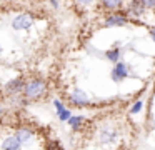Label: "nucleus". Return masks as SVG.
Here are the masks:
<instances>
[{
  "mask_svg": "<svg viewBox=\"0 0 155 150\" xmlns=\"http://www.w3.org/2000/svg\"><path fill=\"white\" fill-rule=\"evenodd\" d=\"M145 5L147 8H155V0H145Z\"/></svg>",
  "mask_w": 155,
  "mask_h": 150,
  "instance_id": "obj_17",
  "label": "nucleus"
},
{
  "mask_svg": "<svg viewBox=\"0 0 155 150\" xmlns=\"http://www.w3.org/2000/svg\"><path fill=\"white\" fill-rule=\"evenodd\" d=\"M24 85H25L24 78H14L5 85V90H7L8 93H18V92L24 90Z\"/></svg>",
  "mask_w": 155,
  "mask_h": 150,
  "instance_id": "obj_10",
  "label": "nucleus"
},
{
  "mask_svg": "<svg viewBox=\"0 0 155 150\" xmlns=\"http://www.w3.org/2000/svg\"><path fill=\"white\" fill-rule=\"evenodd\" d=\"M54 107H55V110H57V115H58V118H60L62 122H67V120L72 117V112L58 98H54Z\"/></svg>",
  "mask_w": 155,
  "mask_h": 150,
  "instance_id": "obj_8",
  "label": "nucleus"
},
{
  "mask_svg": "<svg viewBox=\"0 0 155 150\" xmlns=\"http://www.w3.org/2000/svg\"><path fill=\"white\" fill-rule=\"evenodd\" d=\"M142 110H143V100H135V102L132 103V107L128 108V113H130V115H137Z\"/></svg>",
  "mask_w": 155,
  "mask_h": 150,
  "instance_id": "obj_15",
  "label": "nucleus"
},
{
  "mask_svg": "<svg viewBox=\"0 0 155 150\" xmlns=\"http://www.w3.org/2000/svg\"><path fill=\"white\" fill-rule=\"evenodd\" d=\"M105 58L110 60V62H114V63L120 62V58H122V50H120V47H112V48H108L107 52H105Z\"/></svg>",
  "mask_w": 155,
  "mask_h": 150,
  "instance_id": "obj_12",
  "label": "nucleus"
},
{
  "mask_svg": "<svg viewBox=\"0 0 155 150\" xmlns=\"http://www.w3.org/2000/svg\"><path fill=\"white\" fill-rule=\"evenodd\" d=\"M0 53H2V45H0Z\"/></svg>",
  "mask_w": 155,
  "mask_h": 150,
  "instance_id": "obj_22",
  "label": "nucleus"
},
{
  "mask_svg": "<svg viewBox=\"0 0 155 150\" xmlns=\"http://www.w3.org/2000/svg\"><path fill=\"white\" fill-rule=\"evenodd\" d=\"M34 22L35 17L32 13H18L12 20V27H14V30H28Z\"/></svg>",
  "mask_w": 155,
  "mask_h": 150,
  "instance_id": "obj_4",
  "label": "nucleus"
},
{
  "mask_svg": "<svg viewBox=\"0 0 155 150\" xmlns=\"http://www.w3.org/2000/svg\"><path fill=\"white\" fill-rule=\"evenodd\" d=\"M128 15L127 12H124V10H115V12L108 13L107 17H105L104 20V25L105 27H124L128 23Z\"/></svg>",
  "mask_w": 155,
  "mask_h": 150,
  "instance_id": "obj_3",
  "label": "nucleus"
},
{
  "mask_svg": "<svg viewBox=\"0 0 155 150\" xmlns=\"http://www.w3.org/2000/svg\"><path fill=\"white\" fill-rule=\"evenodd\" d=\"M48 2H50V5L54 8H58V0H48Z\"/></svg>",
  "mask_w": 155,
  "mask_h": 150,
  "instance_id": "obj_20",
  "label": "nucleus"
},
{
  "mask_svg": "<svg viewBox=\"0 0 155 150\" xmlns=\"http://www.w3.org/2000/svg\"><path fill=\"white\" fill-rule=\"evenodd\" d=\"M148 33H150L152 40H153V42H155V27H152V28H148Z\"/></svg>",
  "mask_w": 155,
  "mask_h": 150,
  "instance_id": "obj_18",
  "label": "nucleus"
},
{
  "mask_svg": "<svg viewBox=\"0 0 155 150\" xmlns=\"http://www.w3.org/2000/svg\"><path fill=\"white\" fill-rule=\"evenodd\" d=\"M68 100L70 103H74L75 107H87L90 105V98L87 97V93L84 92L82 88H74L68 95Z\"/></svg>",
  "mask_w": 155,
  "mask_h": 150,
  "instance_id": "obj_5",
  "label": "nucleus"
},
{
  "mask_svg": "<svg viewBox=\"0 0 155 150\" xmlns=\"http://www.w3.org/2000/svg\"><path fill=\"white\" fill-rule=\"evenodd\" d=\"M147 10L145 0H130L127 5V15L128 17H142Z\"/></svg>",
  "mask_w": 155,
  "mask_h": 150,
  "instance_id": "obj_7",
  "label": "nucleus"
},
{
  "mask_svg": "<svg viewBox=\"0 0 155 150\" xmlns=\"http://www.w3.org/2000/svg\"><path fill=\"white\" fill-rule=\"evenodd\" d=\"M100 3H102V7L104 8H107V10H118L122 5H124V0H100Z\"/></svg>",
  "mask_w": 155,
  "mask_h": 150,
  "instance_id": "obj_14",
  "label": "nucleus"
},
{
  "mask_svg": "<svg viewBox=\"0 0 155 150\" xmlns=\"http://www.w3.org/2000/svg\"><path fill=\"white\" fill-rule=\"evenodd\" d=\"M67 123L72 127V130H80L82 127H84V123H85V117H82V115H72L70 118L67 120Z\"/></svg>",
  "mask_w": 155,
  "mask_h": 150,
  "instance_id": "obj_13",
  "label": "nucleus"
},
{
  "mask_svg": "<svg viewBox=\"0 0 155 150\" xmlns=\"http://www.w3.org/2000/svg\"><path fill=\"white\" fill-rule=\"evenodd\" d=\"M77 3H80V5H87V3H90V2H94V0H75Z\"/></svg>",
  "mask_w": 155,
  "mask_h": 150,
  "instance_id": "obj_19",
  "label": "nucleus"
},
{
  "mask_svg": "<svg viewBox=\"0 0 155 150\" xmlns=\"http://www.w3.org/2000/svg\"><path fill=\"white\" fill-rule=\"evenodd\" d=\"M118 130L112 125H104L100 130H98V142L102 145H115L118 142Z\"/></svg>",
  "mask_w": 155,
  "mask_h": 150,
  "instance_id": "obj_2",
  "label": "nucleus"
},
{
  "mask_svg": "<svg viewBox=\"0 0 155 150\" xmlns=\"http://www.w3.org/2000/svg\"><path fill=\"white\" fill-rule=\"evenodd\" d=\"M128 77V67H127V63L125 62H117L114 65V68H112V72H110V78L114 80V82H124L125 78Z\"/></svg>",
  "mask_w": 155,
  "mask_h": 150,
  "instance_id": "obj_6",
  "label": "nucleus"
},
{
  "mask_svg": "<svg viewBox=\"0 0 155 150\" xmlns=\"http://www.w3.org/2000/svg\"><path fill=\"white\" fill-rule=\"evenodd\" d=\"M48 150H64V148H62L57 142H50L48 143Z\"/></svg>",
  "mask_w": 155,
  "mask_h": 150,
  "instance_id": "obj_16",
  "label": "nucleus"
},
{
  "mask_svg": "<svg viewBox=\"0 0 155 150\" xmlns=\"http://www.w3.org/2000/svg\"><path fill=\"white\" fill-rule=\"evenodd\" d=\"M15 137H17V138L20 140V143L24 145V143L32 142L34 133H32V130H28V128H17L15 130Z\"/></svg>",
  "mask_w": 155,
  "mask_h": 150,
  "instance_id": "obj_11",
  "label": "nucleus"
},
{
  "mask_svg": "<svg viewBox=\"0 0 155 150\" xmlns=\"http://www.w3.org/2000/svg\"><path fill=\"white\" fill-rule=\"evenodd\" d=\"M24 97L28 100H38L42 98V97H45V93H47V83H45V80L42 78H30L25 82L24 85Z\"/></svg>",
  "mask_w": 155,
  "mask_h": 150,
  "instance_id": "obj_1",
  "label": "nucleus"
},
{
  "mask_svg": "<svg viewBox=\"0 0 155 150\" xmlns=\"http://www.w3.org/2000/svg\"><path fill=\"white\" fill-rule=\"evenodd\" d=\"M2 113H4V110H2V107H0V115H2Z\"/></svg>",
  "mask_w": 155,
  "mask_h": 150,
  "instance_id": "obj_21",
  "label": "nucleus"
},
{
  "mask_svg": "<svg viewBox=\"0 0 155 150\" xmlns=\"http://www.w3.org/2000/svg\"><path fill=\"white\" fill-rule=\"evenodd\" d=\"M2 148L4 150H20L22 143H20V140H18L15 135H12V137H7V138L2 142Z\"/></svg>",
  "mask_w": 155,
  "mask_h": 150,
  "instance_id": "obj_9",
  "label": "nucleus"
}]
</instances>
